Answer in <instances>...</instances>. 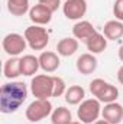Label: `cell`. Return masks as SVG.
Segmentation results:
<instances>
[{
	"label": "cell",
	"mask_w": 123,
	"mask_h": 124,
	"mask_svg": "<svg viewBox=\"0 0 123 124\" xmlns=\"http://www.w3.org/2000/svg\"><path fill=\"white\" fill-rule=\"evenodd\" d=\"M101 116L103 120H106L110 124H119L123 120V107L120 104L114 102H109L106 104V107L101 110Z\"/></svg>",
	"instance_id": "obj_9"
},
{
	"label": "cell",
	"mask_w": 123,
	"mask_h": 124,
	"mask_svg": "<svg viewBox=\"0 0 123 124\" xmlns=\"http://www.w3.org/2000/svg\"><path fill=\"white\" fill-rule=\"evenodd\" d=\"M103 35L110 40L120 39L123 36V23L120 20H109L103 28Z\"/></svg>",
	"instance_id": "obj_15"
},
{
	"label": "cell",
	"mask_w": 123,
	"mask_h": 124,
	"mask_svg": "<svg viewBox=\"0 0 123 124\" xmlns=\"http://www.w3.org/2000/svg\"><path fill=\"white\" fill-rule=\"evenodd\" d=\"M7 10L13 16H23L29 10V0H7Z\"/></svg>",
	"instance_id": "obj_20"
},
{
	"label": "cell",
	"mask_w": 123,
	"mask_h": 124,
	"mask_svg": "<svg viewBox=\"0 0 123 124\" xmlns=\"http://www.w3.org/2000/svg\"><path fill=\"white\" fill-rule=\"evenodd\" d=\"M64 15L70 20L81 19L87 12V1L86 0H67L64 3Z\"/></svg>",
	"instance_id": "obj_7"
},
{
	"label": "cell",
	"mask_w": 123,
	"mask_h": 124,
	"mask_svg": "<svg viewBox=\"0 0 123 124\" xmlns=\"http://www.w3.org/2000/svg\"><path fill=\"white\" fill-rule=\"evenodd\" d=\"M26 38L19 35V33H9L3 38V49L7 55L10 56H18L20 55L25 48H26Z\"/></svg>",
	"instance_id": "obj_6"
},
{
	"label": "cell",
	"mask_w": 123,
	"mask_h": 124,
	"mask_svg": "<svg viewBox=\"0 0 123 124\" xmlns=\"http://www.w3.org/2000/svg\"><path fill=\"white\" fill-rule=\"evenodd\" d=\"M77 71L83 75H90L97 68V59L93 54H83L75 62Z\"/></svg>",
	"instance_id": "obj_10"
},
{
	"label": "cell",
	"mask_w": 123,
	"mask_h": 124,
	"mask_svg": "<svg viewBox=\"0 0 123 124\" xmlns=\"http://www.w3.org/2000/svg\"><path fill=\"white\" fill-rule=\"evenodd\" d=\"M77 49H78V40L74 38H64L57 45L58 55L61 56H71L77 52Z\"/></svg>",
	"instance_id": "obj_16"
},
{
	"label": "cell",
	"mask_w": 123,
	"mask_h": 124,
	"mask_svg": "<svg viewBox=\"0 0 123 124\" xmlns=\"http://www.w3.org/2000/svg\"><path fill=\"white\" fill-rule=\"evenodd\" d=\"M86 97V91L83 87L80 85H72L70 87L67 91H65V101L70 104V105H77L80 104Z\"/></svg>",
	"instance_id": "obj_18"
},
{
	"label": "cell",
	"mask_w": 123,
	"mask_h": 124,
	"mask_svg": "<svg viewBox=\"0 0 123 124\" xmlns=\"http://www.w3.org/2000/svg\"><path fill=\"white\" fill-rule=\"evenodd\" d=\"M39 68H41L39 58H36L33 55H25L23 58H20V71H22V75H26V77L35 75Z\"/></svg>",
	"instance_id": "obj_13"
},
{
	"label": "cell",
	"mask_w": 123,
	"mask_h": 124,
	"mask_svg": "<svg viewBox=\"0 0 123 124\" xmlns=\"http://www.w3.org/2000/svg\"><path fill=\"white\" fill-rule=\"evenodd\" d=\"M86 46L90 51V54H100L107 48V38L97 32L90 39L86 40Z\"/></svg>",
	"instance_id": "obj_14"
},
{
	"label": "cell",
	"mask_w": 123,
	"mask_h": 124,
	"mask_svg": "<svg viewBox=\"0 0 123 124\" xmlns=\"http://www.w3.org/2000/svg\"><path fill=\"white\" fill-rule=\"evenodd\" d=\"M28 88L23 82H7L0 90V111L3 114H12L25 102Z\"/></svg>",
	"instance_id": "obj_1"
},
{
	"label": "cell",
	"mask_w": 123,
	"mask_h": 124,
	"mask_svg": "<svg viewBox=\"0 0 123 124\" xmlns=\"http://www.w3.org/2000/svg\"><path fill=\"white\" fill-rule=\"evenodd\" d=\"M117 81L123 85V66H120L119 71H117Z\"/></svg>",
	"instance_id": "obj_26"
},
{
	"label": "cell",
	"mask_w": 123,
	"mask_h": 124,
	"mask_svg": "<svg viewBox=\"0 0 123 124\" xmlns=\"http://www.w3.org/2000/svg\"><path fill=\"white\" fill-rule=\"evenodd\" d=\"M96 33H97V31L94 29V26H93L91 23L87 22V20H81V22L75 23L74 28H72V35H74V38H75V39H80V40L84 42V43H86L87 39H90L93 35H96Z\"/></svg>",
	"instance_id": "obj_11"
},
{
	"label": "cell",
	"mask_w": 123,
	"mask_h": 124,
	"mask_svg": "<svg viewBox=\"0 0 123 124\" xmlns=\"http://www.w3.org/2000/svg\"><path fill=\"white\" fill-rule=\"evenodd\" d=\"M71 124H81V123H78V121H72Z\"/></svg>",
	"instance_id": "obj_29"
},
{
	"label": "cell",
	"mask_w": 123,
	"mask_h": 124,
	"mask_svg": "<svg viewBox=\"0 0 123 124\" xmlns=\"http://www.w3.org/2000/svg\"><path fill=\"white\" fill-rule=\"evenodd\" d=\"M31 91L38 100H48L52 97L54 91V77L49 75H35L31 82Z\"/></svg>",
	"instance_id": "obj_2"
},
{
	"label": "cell",
	"mask_w": 123,
	"mask_h": 124,
	"mask_svg": "<svg viewBox=\"0 0 123 124\" xmlns=\"http://www.w3.org/2000/svg\"><path fill=\"white\" fill-rule=\"evenodd\" d=\"M113 15L116 16V20L123 22V0H116L113 4Z\"/></svg>",
	"instance_id": "obj_24"
},
{
	"label": "cell",
	"mask_w": 123,
	"mask_h": 124,
	"mask_svg": "<svg viewBox=\"0 0 123 124\" xmlns=\"http://www.w3.org/2000/svg\"><path fill=\"white\" fill-rule=\"evenodd\" d=\"M100 101L96 98L91 100H86L81 102V105L78 107L77 110V116H78V120H81L83 123L86 124H93L94 121H97L101 110H100Z\"/></svg>",
	"instance_id": "obj_5"
},
{
	"label": "cell",
	"mask_w": 123,
	"mask_h": 124,
	"mask_svg": "<svg viewBox=\"0 0 123 124\" xmlns=\"http://www.w3.org/2000/svg\"><path fill=\"white\" fill-rule=\"evenodd\" d=\"M3 72H4V77L9 78V79L18 78L19 75H22V71H20V59L16 58V56H12L10 59H7V61L4 62Z\"/></svg>",
	"instance_id": "obj_17"
},
{
	"label": "cell",
	"mask_w": 123,
	"mask_h": 124,
	"mask_svg": "<svg viewBox=\"0 0 123 124\" xmlns=\"http://www.w3.org/2000/svg\"><path fill=\"white\" fill-rule=\"evenodd\" d=\"M93 124H110V123H107L106 120H97V121H94Z\"/></svg>",
	"instance_id": "obj_28"
},
{
	"label": "cell",
	"mask_w": 123,
	"mask_h": 124,
	"mask_svg": "<svg viewBox=\"0 0 123 124\" xmlns=\"http://www.w3.org/2000/svg\"><path fill=\"white\" fill-rule=\"evenodd\" d=\"M67 88H65V82L60 77H54V91H52V97H61L62 94H65Z\"/></svg>",
	"instance_id": "obj_23"
},
{
	"label": "cell",
	"mask_w": 123,
	"mask_h": 124,
	"mask_svg": "<svg viewBox=\"0 0 123 124\" xmlns=\"http://www.w3.org/2000/svg\"><path fill=\"white\" fill-rule=\"evenodd\" d=\"M52 10L49 7H46L45 4H36L29 10V19L35 25H48L52 19Z\"/></svg>",
	"instance_id": "obj_8"
},
{
	"label": "cell",
	"mask_w": 123,
	"mask_h": 124,
	"mask_svg": "<svg viewBox=\"0 0 123 124\" xmlns=\"http://www.w3.org/2000/svg\"><path fill=\"white\" fill-rule=\"evenodd\" d=\"M117 97H119V90H117L114 85L107 84L106 88H104V90L100 93V95L97 97V100H98L100 102L109 104V102H114V101L117 100Z\"/></svg>",
	"instance_id": "obj_21"
},
{
	"label": "cell",
	"mask_w": 123,
	"mask_h": 124,
	"mask_svg": "<svg viewBox=\"0 0 123 124\" xmlns=\"http://www.w3.org/2000/svg\"><path fill=\"white\" fill-rule=\"evenodd\" d=\"M52 114V104L48 100H35L26 108V118L31 123H38Z\"/></svg>",
	"instance_id": "obj_4"
},
{
	"label": "cell",
	"mask_w": 123,
	"mask_h": 124,
	"mask_svg": "<svg viewBox=\"0 0 123 124\" xmlns=\"http://www.w3.org/2000/svg\"><path fill=\"white\" fill-rule=\"evenodd\" d=\"M119 59L123 62V45L120 46V49H119Z\"/></svg>",
	"instance_id": "obj_27"
},
{
	"label": "cell",
	"mask_w": 123,
	"mask_h": 124,
	"mask_svg": "<svg viewBox=\"0 0 123 124\" xmlns=\"http://www.w3.org/2000/svg\"><path fill=\"white\" fill-rule=\"evenodd\" d=\"M39 3H41V4H45V6L49 7L52 12H55V10H58L61 0H39Z\"/></svg>",
	"instance_id": "obj_25"
},
{
	"label": "cell",
	"mask_w": 123,
	"mask_h": 124,
	"mask_svg": "<svg viewBox=\"0 0 123 124\" xmlns=\"http://www.w3.org/2000/svg\"><path fill=\"white\" fill-rule=\"evenodd\" d=\"M51 121H52V124H71L72 123L71 111L65 107L55 108L51 114Z\"/></svg>",
	"instance_id": "obj_19"
},
{
	"label": "cell",
	"mask_w": 123,
	"mask_h": 124,
	"mask_svg": "<svg viewBox=\"0 0 123 124\" xmlns=\"http://www.w3.org/2000/svg\"><path fill=\"white\" fill-rule=\"evenodd\" d=\"M25 38L28 45L31 46L33 51H42L46 48L48 42H49V36L45 28H41L38 25L29 26L25 31Z\"/></svg>",
	"instance_id": "obj_3"
},
{
	"label": "cell",
	"mask_w": 123,
	"mask_h": 124,
	"mask_svg": "<svg viewBox=\"0 0 123 124\" xmlns=\"http://www.w3.org/2000/svg\"><path fill=\"white\" fill-rule=\"evenodd\" d=\"M109 82H106L104 79H101V78H97V79H93L91 82H90V91H91V94L97 98L98 95H100V93L106 88V85H107Z\"/></svg>",
	"instance_id": "obj_22"
},
{
	"label": "cell",
	"mask_w": 123,
	"mask_h": 124,
	"mask_svg": "<svg viewBox=\"0 0 123 124\" xmlns=\"http://www.w3.org/2000/svg\"><path fill=\"white\" fill-rule=\"evenodd\" d=\"M60 63L61 61L55 52L46 51V52H42L39 56V65L45 72H55L60 68Z\"/></svg>",
	"instance_id": "obj_12"
}]
</instances>
